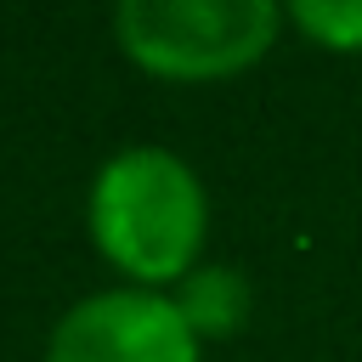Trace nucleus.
<instances>
[{"label":"nucleus","instance_id":"5","mask_svg":"<svg viewBox=\"0 0 362 362\" xmlns=\"http://www.w3.org/2000/svg\"><path fill=\"white\" fill-rule=\"evenodd\" d=\"M288 28L305 34L322 51H362V0H294L288 6Z\"/></svg>","mask_w":362,"mask_h":362},{"label":"nucleus","instance_id":"3","mask_svg":"<svg viewBox=\"0 0 362 362\" xmlns=\"http://www.w3.org/2000/svg\"><path fill=\"white\" fill-rule=\"evenodd\" d=\"M45 362H204V339L158 288H96L74 300L45 339Z\"/></svg>","mask_w":362,"mask_h":362},{"label":"nucleus","instance_id":"1","mask_svg":"<svg viewBox=\"0 0 362 362\" xmlns=\"http://www.w3.org/2000/svg\"><path fill=\"white\" fill-rule=\"evenodd\" d=\"M85 226L96 255L130 283L170 294L204 266L209 192L198 170L170 147H119L85 198Z\"/></svg>","mask_w":362,"mask_h":362},{"label":"nucleus","instance_id":"2","mask_svg":"<svg viewBox=\"0 0 362 362\" xmlns=\"http://www.w3.org/2000/svg\"><path fill=\"white\" fill-rule=\"evenodd\" d=\"M288 11L272 0H124L113 6V45L153 79L204 85L255 68Z\"/></svg>","mask_w":362,"mask_h":362},{"label":"nucleus","instance_id":"4","mask_svg":"<svg viewBox=\"0 0 362 362\" xmlns=\"http://www.w3.org/2000/svg\"><path fill=\"white\" fill-rule=\"evenodd\" d=\"M175 311L187 317V328L209 345V339H232L243 322H249V277L238 266H221V260H204L198 272H187L175 288H170Z\"/></svg>","mask_w":362,"mask_h":362}]
</instances>
